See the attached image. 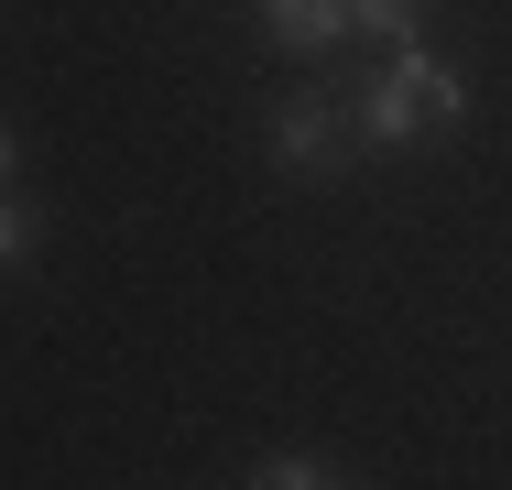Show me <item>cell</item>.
Returning a JSON list of instances; mask_svg holds the SVG:
<instances>
[{"label": "cell", "instance_id": "cell-1", "mask_svg": "<svg viewBox=\"0 0 512 490\" xmlns=\"http://www.w3.org/2000/svg\"><path fill=\"white\" fill-rule=\"evenodd\" d=\"M338 109H349V142H360V153H404L425 131H458V120H469V77H458L436 44H393Z\"/></svg>", "mask_w": 512, "mask_h": 490}, {"label": "cell", "instance_id": "cell-5", "mask_svg": "<svg viewBox=\"0 0 512 490\" xmlns=\"http://www.w3.org/2000/svg\"><path fill=\"white\" fill-rule=\"evenodd\" d=\"M33 251H44V218H33V207H22V196L0 186V273H22V262H33Z\"/></svg>", "mask_w": 512, "mask_h": 490}, {"label": "cell", "instance_id": "cell-3", "mask_svg": "<svg viewBox=\"0 0 512 490\" xmlns=\"http://www.w3.org/2000/svg\"><path fill=\"white\" fill-rule=\"evenodd\" d=\"M262 22H273V44L284 55H338L360 22H349V0H262Z\"/></svg>", "mask_w": 512, "mask_h": 490}, {"label": "cell", "instance_id": "cell-4", "mask_svg": "<svg viewBox=\"0 0 512 490\" xmlns=\"http://www.w3.org/2000/svg\"><path fill=\"white\" fill-rule=\"evenodd\" d=\"M349 22L371 44H425V0H349Z\"/></svg>", "mask_w": 512, "mask_h": 490}, {"label": "cell", "instance_id": "cell-2", "mask_svg": "<svg viewBox=\"0 0 512 490\" xmlns=\"http://www.w3.org/2000/svg\"><path fill=\"white\" fill-rule=\"evenodd\" d=\"M262 142H273L284 175H338V164H349V109L327 88H295V98H273V131H262Z\"/></svg>", "mask_w": 512, "mask_h": 490}, {"label": "cell", "instance_id": "cell-7", "mask_svg": "<svg viewBox=\"0 0 512 490\" xmlns=\"http://www.w3.org/2000/svg\"><path fill=\"white\" fill-rule=\"evenodd\" d=\"M11 164H22V142H11V120H0V186H11Z\"/></svg>", "mask_w": 512, "mask_h": 490}, {"label": "cell", "instance_id": "cell-6", "mask_svg": "<svg viewBox=\"0 0 512 490\" xmlns=\"http://www.w3.org/2000/svg\"><path fill=\"white\" fill-rule=\"evenodd\" d=\"M251 490H349V480H338L327 458H262V469H251Z\"/></svg>", "mask_w": 512, "mask_h": 490}]
</instances>
